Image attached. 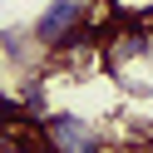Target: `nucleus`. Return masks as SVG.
Listing matches in <instances>:
<instances>
[{
    "instance_id": "obj_4",
    "label": "nucleus",
    "mask_w": 153,
    "mask_h": 153,
    "mask_svg": "<svg viewBox=\"0 0 153 153\" xmlns=\"http://www.w3.org/2000/svg\"><path fill=\"white\" fill-rule=\"evenodd\" d=\"M148 59H153V45H148Z\"/></svg>"
},
{
    "instance_id": "obj_3",
    "label": "nucleus",
    "mask_w": 153,
    "mask_h": 153,
    "mask_svg": "<svg viewBox=\"0 0 153 153\" xmlns=\"http://www.w3.org/2000/svg\"><path fill=\"white\" fill-rule=\"evenodd\" d=\"M5 153H20V148H5Z\"/></svg>"
},
{
    "instance_id": "obj_1",
    "label": "nucleus",
    "mask_w": 153,
    "mask_h": 153,
    "mask_svg": "<svg viewBox=\"0 0 153 153\" xmlns=\"http://www.w3.org/2000/svg\"><path fill=\"white\" fill-rule=\"evenodd\" d=\"M89 10H94V0H50L40 10V20L30 25V35H35V45L40 50H64L69 40H79L84 30H89Z\"/></svg>"
},
{
    "instance_id": "obj_2",
    "label": "nucleus",
    "mask_w": 153,
    "mask_h": 153,
    "mask_svg": "<svg viewBox=\"0 0 153 153\" xmlns=\"http://www.w3.org/2000/svg\"><path fill=\"white\" fill-rule=\"evenodd\" d=\"M40 138L54 143L59 153H104V133L79 114H50L40 123Z\"/></svg>"
}]
</instances>
